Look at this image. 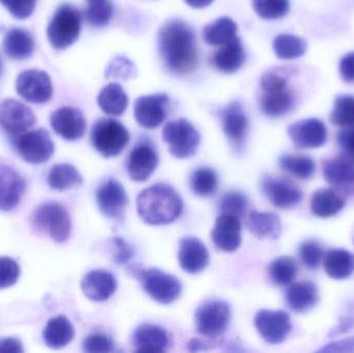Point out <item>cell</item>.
<instances>
[{
  "label": "cell",
  "mask_w": 354,
  "mask_h": 353,
  "mask_svg": "<svg viewBox=\"0 0 354 353\" xmlns=\"http://www.w3.org/2000/svg\"><path fill=\"white\" fill-rule=\"evenodd\" d=\"M272 48L280 59H297L305 55L307 51V43L301 37L283 33L274 39Z\"/></svg>",
  "instance_id": "74e56055"
},
{
  "label": "cell",
  "mask_w": 354,
  "mask_h": 353,
  "mask_svg": "<svg viewBox=\"0 0 354 353\" xmlns=\"http://www.w3.org/2000/svg\"><path fill=\"white\" fill-rule=\"evenodd\" d=\"M75 330L66 317L59 315L48 321L43 332L44 341L52 350H60L74 339Z\"/></svg>",
  "instance_id": "f546056e"
},
{
  "label": "cell",
  "mask_w": 354,
  "mask_h": 353,
  "mask_svg": "<svg viewBox=\"0 0 354 353\" xmlns=\"http://www.w3.org/2000/svg\"><path fill=\"white\" fill-rule=\"evenodd\" d=\"M279 165L287 173L301 180H310L316 171L315 162L307 155H282L279 159Z\"/></svg>",
  "instance_id": "f35d334b"
},
{
  "label": "cell",
  "mask_w": 354,
  "mask_h": 353,
  "mask_svg": "<svg viewBox=\"0 0 354 353\" xmlns=\"http://www.w3.org/2000/svg\"><path fill=\"white\" fill-rule=\"evenodd\" d=\"M288 134L297 149H319L326 144L328 128L318 118H307L291 124Z\"/></svg>",
  "instance_id": "2e32d148"
},
{
  "label": "cell",
  "mask_w": 354,
  "mask_h": 353,
  "mask_svg": "<svg viewBox=\"0 0 354 353\" xmlns=\"http://www.w3.org/2000/svg\"><path fill=\"white\" fill-rule=\"evenodd\" d=\"M212 238L220 250L234 252L241 244V219L234 216L221 213L212 229Z\"/></svg>",
  "instance_id": "44dd1931"
},
{
  "label": "cell",
  "mask_w": 354,
  "mask_h": 353,
  "mask_svg": "<svg viewBox=\"0 0 354 353\" xmlns=\"http://www.w3.org/2000/svg\"><path fill=\"white\" fill-rule=\"evenodd\" d=\"M95 199L102 213L114 220L122 219L129 202L124 186L114 178H110L99 187Z\"/></svg>",
  "instance_id": "e0dca14e"
},
{
  "label": "cell",
  "mask_w": 354,
  "mask_h": 353,
  "mask_svg": "<svg viewBox=\"0 0 354 353\" xmlns=\"http://www.w3.org/2000/svg\"><path fill=\"white\" fill-rule=\"evenodd\" d=\"M299 259L307 269H317L324 260V252L322 245L315 240L301 242L299 248Z\"/></svg>",
  "instance_id": "f6af8a7d"
},
{
  "label": "cell",
  "mask_w": 354,
  "mask_h": 353,
  "mask_svg": "<svg viewBox=\"0 0 354 353\" xmlns=\"http://www.w3.org/2000/svg\"><path fill=\"white\" fill-rule=\"evenodd\" d=\"M51 126L64 140L76 141L84 136L86 120L80 110L62 107L52 113Z\"/></svg>",
  "instance_id": "d6986e66"
},
{
  "label": "cell",
  "mask_w": 354,
  "mask_h": 353,
  "mask_svg": "<svg viewBox=\"0 0 354 353\" xmlns=\"http://www.w3.org/2000/svg\"><path fill=\"white\" fill-rule=\"evenodd\" d=\"M337 142L342 151V155L354 163V126L339 132L337 135Z\"/></svg>",
  "instance_id": "f907efd6"
},
{
  "label": "cell",
  "mask_w": 354,
  "mask_h": 353,
  "mask_svg": "<svg viewBox=\"0 0 354 353\" xmlns=\"http://www.w3.org/2000/svg\"><path fill=\"white\" fill-rule=\"evenodd\" d=\"M258 333L264 341L270 344H280L290 334V316L282 310H260L254 317Z\"/></svg>",
  "instance_id": "7c38bea8"
},
{
  "label": "cell",
  "mask_w": 354,
  "mask_h": 353,
  "mask_svg": "<svg viewBox=\"0 0 354 353\" xmlns=\"http://www.w3.org/2000/svg\"><path fill=\"white\" fill-rule=\"evenodd\" d=\"M264 196L281 209H289L299 204L303 199L301 189L286 178L266 175L261 180Z\"/></svg>",
  "instance_id": "4fadbf2b"
},
{
  "label": "cell",
  "mask_w": 354,
  "mask_h": 353,
  "mask_svg": "<svg viewBox=\"0 0 354 353\" xmlns=\"http://www.w3.org/2000/svg\"><path fill=\"white\" fill-rule=\"evenodd\" d=\"M245 51L239 37L221 46L220 49L212 55V64L214 68L226 74L236 72L245 64Z\"/></svg>",
  "instance_id": "4316f807"
},
{
  "label": "cell",
  "mask_w": 354,
  "mask_h": 353,
  "mask_svg": "<svg viewBox=\"0 0 354 353\" xmlns=\"http://www.w3.org/2000/svg\"><path fill=\"white\" fill-rule=\"evenodd\" d=\"M324 176L326 182L337 190L354 196V163L344 155L324 162Z\"/></svg>",
  "instance_id": "ffe728a7"
},
{
  "label": "cell",
  "mask_w": 354,
  "mask_h": 353,
  "mask_svg": "<svg viewBox=\"0 0 354 353\" xmlns=\"http://www.w3.org/2000/svg\"><path fill=\"white\" fill-rule=\"evenodd\" d=\"M189 187L194 194L203 198L216 194L218 188V176L212 168L200 167L192 173Z\"/></svg>",
  "instance_id": "8d00e7d4"
},
{
  "label": "cell",
  "mask_w": 354,
  "mask_h": 353,
  "mask_svg": "<svg viewBox=\"0 0 354 353\" xmlns=\"http://www.w3.org/2000/svg\"><path fill=\"white\" fill-rule=\"evenodd\" d=\"M250 231L259 238L277 240L282 232L280 218L274 213L253 211L248 217Z\"/></svg>",
  "instance_id": "4dcf8cb0"
},
{
  "label": "cell",
  "mask_w": 354,
  "mask_h": 353,
  "mask_svg": "<svg viewBox=\"0 0 354 353\" xmlns=\"http://www.w3.org/2000/svg\"><path fill=\"white\" fill-rule=\"evenodd\" d=\"M128 95L118 83H110L97 95V105L107 115H122L128 107Z\"/></svg>",
  "instance_id": "1f68e13d"
},
{
  "label": "cell",
  "mask_w": 354,
  "mask_h": 353,
  "mask_svg": "<svg viewBox=\"0 0 354 353\" xmlns=\"http://www.w3.org/2000/svg\"><path fill=\"white\" fill-rule=\"evenodd\" d=\"M37 122L33 112L15 99H4L0 104V126L10 135H20L32 128Z\"/></svg>",
  "instance_id": "9a60e30c"
},
{
  "label": "cell",
  "mask_w": 354,
  "mask_h": 353,
  "mask_svg": "<svg viewBox=\"0 0 354 353\" xmlns=\"http://www.w3.org/2000/svg\"><path fill=\"white\" fill-rule=\"evenodd\" d=\"M214 0H185L187 6L194 8H203L210 6Z\"/></svg>",
  "instance_id": "6f0895ef"
},
{
  "label": "cell",
  "mask_w": 354,
  "mask_h": 353,
  "mask_svg": "<svg viewBox=\"0 0 354 353\" xmlns=\"http://www.w3.org/2000/svg\"><path fill=\"white\" fill-rule=\"evenodd\" d=\"M137 276L145 292L159 304H172L180 296L181 283L174 276L157 269H142Z\"/></svg>",
  "instance_id": "9c48e42d"
},
{
  "label": "cell",
  "mask_w": 354,
  "mask_h": 353,
  "mask_svg": "<svg viewBox=\"0 0 354 353\" xmlns=\"http://www.w3.org/2000/svg\"><path fill=\"white\" fill-rule=\"evenodd\" d=\"M260 108L268 117H282L292 110L295 97L287 86V78L277 70H268L261 78Z\"/></svg>",
  "instance_id": "3957f363"
},
{
  "label": "cell",
  "mask_w": 354,
  "mask_h": 353,
  "mask_svg": "<svg viewBox=\"0 0 354 353\" xmlns=\"http://www.w3.org/2000/svg\"><path fill=\"white\" fill-rule=\"evenodd\" d=\"M113 340L104 334H91L83 342V350L88 353H108L113 352Z\"/></svg>",
  "instance_id": "7dc6e473"
},
{
  "label": "cell",
  "mask_w": 354,
  "mask_h": 353,
  "mask_svg": "<svg viewBox=\"0 0 354 353\" xmlns=\"http://www.w3.org/2000/svg\"><path fill=\"white\" fill-rule=\"evenodd\" d=\"M2 73V62H1V58H0V75H1Z\"/></svg>",
  "instance_id": "680465c9"
},
{
  "label": "cell",
  "mask_w": 354,
  "mask_h": 353,
  "mask_svg": "<svg viewBox=\"0 0 354 353\" xmlns=\"http://www.w3.org/2000/svg\"><path fill=\"white\" fill-rule=\"evenodd\" d=\"M287 306L297 313L311 310L319 300L317 286L309 281L291 284L285 292Z\"/></svg>",
  "instance_id": "83f0119b"
},
{
  "label": "cell",
  "mask_w": 354,
  "mask_h": 353,
  "mask_svg": "<svg viewBox=\"0 0 354 353\" xmlns=\"http://www.w3.org/2000/svg\"><path fill=\"white\" fill-rule=\"evenodd\" d=\"M32 223L41 231L47 232L56 242H64L70 238L72 221L68 211L59 203L39 205L32 213Z\"/></svg>",
  "instance_id": "52a82bcc"
},
{
  "label": "cell",
  "mask_w": 354,
  "mask_h": 353,
  "mask_svg": "<svg viewBox=\"0 0 354 353\" xmlns=\"http://www.w3.org/2000/svg\"><path fill=\"white\" fill-rule=\"evenodd\" d=\"M324 269L335 280L348 279L354 273V255L342 249H334L326 253Z\"/></svg>",
  "instance_id": "836d02e7"
},
{
  "label": "cell",
  "mask_w": 354,
  "mask_h": 353,
  "mask_svg": "<svg viewBox=\"0 0 354 353\" xmlns=\"http://www.w3.org/2000/svg\"><path fill=\"white\" fill-rule=\"evenodd\" d=\"M16 90L22 99L32 104L47 103L53 95L49 75L39 70L21 73L17 79Z\"/></svg>",
  "instance_id": "8fae6325"
},
{
  "label": "cell",
  "mask_w": 354,
  "mask_h": 353,
  "mask_svg": "<svg viewBox=\"0 0 354 353\" xmlns=\"http://www.w3.org/2000/svg\"><path fill=\"white\" fill-rule=\"evenodd\" d=\"M183 201L169 184H156L143 190L137 198V211L149 225H167L183 213Z\"/></svg>",
  "instance_id": "7a4b0ae2"
},
{
  "label": "cell",
  "mask_w": 354,
  "mask_h": 353,
  "mask_svg": "<svg viewBox=\"0 0 354 353\" xmlns=\"http://www.w3.org/2000/svg\"><path fill=\"white\" fill-rule=\"evenodd\" d=\"M297 265L290 256H281L272 261L268 267V275L272 283L286 286L292 283L297 277Z\"/></svg>",
  "instance_id": "ab89813d"
},
{
  "label": "cell",
  "mask_w": 354,
  "mask_h": 353,
  "mask_svg": "<svg viewBox=\"0 0 354 353\" xmlns=\"http://www.w3.org/2000/svg\"><path fill=\"white\" fill-rule=\"evenodd\" d=\"M163 140L170 153L177 159H187L195 155L200 144V134L189 120H172L163 128Z\"/></svg>",
  "instance_id": "ba28073f"
},
{
  "label": "cell",
  "mask_w": 354,
  "mask_h": 353,
  "mask_svg": "<svg viewBox=\"0 0 354 353\" xmlns=\"http://www.w3.org/2000/svg\"><path fill=\"white\" fill-rule=\"evenodd\" d=\"M159 49L164 64L174 74L187 75L197 68L195 32L180 19H174L162 25L159 31Z\"/></svg>",
  "instance_id": "6da1fadb"
},
{
  "label": "cell",
  "mask_w": 354,
  "mask_h": 353,
  "mask_svg": "<svg viewBox=\"0 0 354 353\" xmlns=\"http://www.w3.org/2000/svg\"><path fill=\"white\" fill-rule=\"evenodd\" d=\"M19 155L33 165L49 161L54 153V143L45 128L23 133L16 141Z\"/></svg>",
  "instance_id": "30bf717a"
},
{
  "label": "cell",
  "mask_w": 354,
  "mask_h": 353,
  "mask_svg": "<svg viewBox=\"0 0 354 353\" xmlns=\"http://www.w3.org/2000/svg\"><path fill=\"white\" fill-rule=\"evenodd\" d=\"M25 180L8 166H0V211L14 209L25 192Z\"/></svg>",
  "instance_id": "d4e9b609"
},
{
  "label": "cell",
  "mask_w": 354,
  "mask_h": 353,
  "mask_svg": "<svg viewBox=\"0 0 354 353\" xmlns=\"http://www.w3.org/2000/svg\"><path fill=\"white\" fill-rule=\"evenodd\" d=\"M130 138L126 126L112 118H101L91 128V144L105 158L120 155L130 142Z\"/></svg>",
  "instance_id": "5b68a950"
},
{
  "label": "cell",
  "mask_w": 354,
  "mask_h": 353,
  "mask_svg": "<svg viewBox=\"0 0 354 353\" xmlns=\"http://www.w3.org/2000/svg\"><path fill=\"white\" fill-rule=\"evenodd\" d=\"M223 131L234 146L241 147L247 138L249 120L239 102H233L221 112Z\"/></svg>",
  "instance_id": "7402d4cb"
},
{
  "label": "cell",
  "mask_w": 354,
  "mask_h": 353,
  "mask_svg": "<svg viewBox=\"0 0 354 353\" xmlns=\"http://www.w3.org/2000/svg\"><path fill=\"white\" fill-rule=\"evenodd\" d=\"M0 2L12 17L23 20L32 15L37 0H0Z\"/></svg>",
  "instance_id": "c3c4849f"
},
{
  "label": "cell",
  "mask_w": 354,
  "mask_h": 353,
  "mask_svg": "<svg viewBox=\"0 0 354 353\" xmlns=\"http://www.w3.org/2000/svg\"><path fill=\"white\" fill-rule=\"evenodd\" d=\"M339 70H340L341 78L345 82L354 83V52L346 54L341 59Z\"/></svg>",
  "instance_id": "f5cc1de1"
},
{
  "label": "cell",
  "mask_w": 354,
  "mask_h": 353,
  "mask_svg": "<svg viewBox=\"0 0 354 353\" xmlns=\"http://www.w3.org/2000/svg\"><path fill=\"white\" fill-rule=\"evenodd\" d=\"M82 14L71 4H62L48 25L47 37L52 47L64 50L79 39Z\"/></svg>",
  "instance_id": "277c9868"
},
{
  "label": "cell",
  "mask_w": 354,
  "mask_h": 353,
  "mask_svg": "<svg viewBox=\"0 0 354 353\" xmlns=\"http://www.w3.org/2000/svg\"><path fill=\"white\" fill-rule=\"evenodd\" d=\"M83 180L77 168L70 164H59L52 168L48 184L52 190L68 191L82 184Z\"/></svg>",
  "instance_id": "d590c367"
},
{
  "label": "cell",
  "mask_w": 354,
  "mask_h": 353,
  "mask_svg": "<svg viewBox=\"0 0 354 353\" xmlns=\"http://www.w3.org/2000/svg\"><path fill=\"white\" fill-rule=\"evenodd\" d=\"M4 53L12 59H26L35 50V39L27 29L12 28L4 35L2 41Z\"/></svg>",
  "instance_id": "f1b7e54d"
},
{
  "label": "cell",
  "mask_w": 354,
  "mask_h": 353,
  "mask_svg": "<svg viewBox=\"0 0 354 353\" xmlns=\"http://www.w3.org/2000/svg\"><path fill=\"white\" fill-rule=\"evenodd\" d=\"M254 10L264 20H277L288 14L289 0H252Z\"/></svg>",
  "instance_id": "7bdbcfd3"
},
{
  "label": "cell",
  "mask_w": 354,
  "mask_h": 353,
  "mask_svg": "<svg viewBox=\"0 0 354 353\" xmlns=\"http://www.w3.org/2000/svg\"><path fill=\"white\" fill-rule=\"evenodd\" d=\"M330 122L340 128L354 126V97L340 95L335 99L334 110L330 114Z\"/></svg>",
  "instance_id": "60d3db41"
},
{
  "label": "cell",
  "mask_w": 354,
  "mask_h": 353,
  "mask_svg": "<svg viewBox=\"0 0 354 353\" xmlns=\"http://www.w3.org/2000/svg\"><path fill=\"white\" fill-rule=\"evenodd\" d=\"M344 207V199L332 189H320L312 196L311 211L316 217H334L340 213Z\"/></svg>",
  "instance_id": "d6a6232c"
},
{
  "label": "cell",
  "mask_w": 354,
  "mask_h": 353,
  "mask_svg": "<svg viewBox=\"0 0 354 353\" xmlns=\"http://www.w3.org/2000/svg\"><path fill=\"white\" fill-rule=\"evenodd\" d=\"M354 327V317L353 316H343L339 319L338 325L333 327L328 333V337L334 338L338 336L344 335L348 333Z\"/></svg>",
  "instance_id": "11a10c76"
},
{
  "label": "cell",
  "mask_w": 354,
  "mask_h": 353,
  "mask_svg": "<svg viewBox=\"0 0 354 353\" xmlns=\"http://www.w3.org/2000/svg\"><path fill=\"white\" fill-rule=\"evenodd\" d=\"M22 343L16 338H6L0 340V353H23Z\"/></svg>",
  "instance_id": "9f6ffc18"
},
{
  "label": "cell",
  "mask_w": 354,
  "mask_h": 353,
  "mask_svg": "<svg viewBox=\"0 0 354 353\" xmlns=\"http://www.w3.org/2000/svg\"><path fill=\"white\" fill-rule=\"evenodd\" d=\"M230 318L228 303L221 300H206L196 310V330L204 337L216 339L226 333Z\"/></svg>",
  "instance_id": "8992f818"
},
{
  "label": "cell",
  "mask_w": 354,
  "mask_h": 353,
  "mask_svg": "<svg viewBox=\"0 0 354 353\" xmlns=\"http://www.w3.org/2000/svg\"><path fill=\"white\" fill-rule=\"evenodd\" d=\"M88 2L103 1V0H87Z\"/></svg>",
  "instance_id": "91938a15"
},
{
  "label": "cell",
  "mask_w": 354,
  "mask_h": 353,
  "mask_svg": "<svg viewBox=\"0 0 354 353\" xmlns=\"http://www.w3.org/2000/svg\"><path fill=\"white\" fill-rule=\"evenodd\" d=\"M134 66L130 60L124 57H118L111 62L109 68H107L106 76L107 78L113 77V78H122L124 80L134 77Z\"/></svg>",
  "instance_id": "681fc988"
},
{
  "label": "cell",
  "mask_w": 354,
  "mask_h": 353,
  "mask_svg": "<svg viewBox=\"0 0 354 353\" xmlns=\"http://www.w3.org/2000/svg\"><path fill=\"white\" fill-rule=\"evenodd\" d=\"M20 277V267L10 257H0V289L15 285Z\"/></svg>",
  "instance_id": "bcb514c9"
},
{
  "label": "cell",
  "mask_w": 354,
  "mask_h": 353,
  "mask_svg": "<svg viewBox=\"0 0 354 353\" xmlns=\"http://www.w3.org/2000/svg\"><path fill=\"white\" fill-rule=\"evenodd\" d=\"M159 164V155L149 141H142L129 155L127 168L130 178L135 182H147Z\"/></svg>",
  "instance_id": "ac0fdd59"
},
{
  "label": "cell",
  "mask_w": 354,
  "mask_h": 353,
  "mask_svg": "<svg viewBox=\"0 0 354 353\" xmlns=\"http://www.w3.org/2000/svg\"><path fill=\"white\" fill-rule=\"evenodd\" d=\"M113 242L115 244L116 249H118L115 254L116 263L122 265V263H127L128 261H130L133 255H134L133 249L122 238H114Z\"/></svg>",
  "instance_id": "db71d44e"
},
{
  "label": "cell",
  "mask_w": 354,
  "mask_h": 353,
  "mask_svg": "<svg viewBox=\"0 0 354 353\" xmlns=\"http://www.w3.org/2000/svg\"><path fill=\"white\" fill-rule=\"evenodd\" d=\"M169 344L167 332L158 325H142L133 334V345L138 352H165Z\"/></svg>",
  "instance_id": "484cf974"
},
{
  "label": "cell",
  "mask_w": 354,
  "mask_h": 353,
  "mask_svg": "<svg viewBox=\"0 0 354 353\" xmlns=\"http://www.w3.org/2000/svg\"><path fill=\"white\" fill-rule=\"evenodd\" d=\"M168 104L169 97L165 93L142 95L135 102V120L143 128H159L167 117Z\"/></svg>",
  "instance_id": "5bb4252c"
},
{
  "label": "cell",
  "mask_w": 354,
  "mask_h": 353,
  "mask_svg": "<svg viewBox=\"0 0 354 353\" xmlns=\"http://www.w3.org/2000/svg\"><path fill=\"white\" fill-rule=\"evenodd\" d=\"M83 16L85 21L91 26H107L113 17V4L109 0L88 2Z\"/></svg>",
  "instance_id": "b9f144b4"
},
{
  "label": "cell",
  "mask_w": 354,
  "mask_h": 353,
  "mask_svg": "<svg viewBox=\"0 0 354 353\" xmlns=\"http://www.w3.org/2000/svg\"><path fill=\"white\" fill-rule=\"evenodd\" d=\"M81 289L89 300L105 302L118 289V281L109 271L95 269L84 276L81 281Z\"/></svg>",
  "instance_id": "cb8c5ba5"
},
{
  "label": "cell",
  "mask_w": 354,
  "mask_h": 353,
  "mask_svg": "<svg viewBox=\"0 0 354 353\" xmlns=\"http://www.w3.org/2000/svg\"><path fill=\"white\" fill-rule=\"evenodd\" d=\"M236 32V23L229 17H222L204 27L203 39L208 45L223 46L232 41Z\"/></svg>",
  "instance_id": "e575fe53"
},
{
  "label": "cell",
  "mask_w": 354,
  "mask_h": 353,
  "mask_svg": "<svg viewBox=\"0 0 354 353\" xmlns=\"http://www.w3.org/2000/svg\"><path fill=\"white\" fill-rule=\"evenodd\" d=\"M178 263L185 273L198 274L209 263V253L197 238H185L179 242Z\"/></svg>",
  "instance_id": "603a6c76"
},
{
  "label": "cell",
  "mask_w": 354,
  "mask_h": 353,
  "mask_svg": "<svg viewBox=\"0 0 354 353\" xmlns=\"http://www.w3.org/2000/svg\"><path fill=\"white\" fill-rule=\"evenodd\" d=\"M318 352H354V337L345 338V339L338 340V341L326 344L324 347L320 348Z\"/></svg>",
  "instance_id": "816d5d0a"
},
{
  "label": "cell",
  "mask_w": 354,
  "mask_h": 353,
  "mask_svg": "<svg viewBox=\"0 0 354 353\" xmlns=\"http://www.w3.org/2000/svg\"><path fill=\"white\" fill-rule=\"evenodd\" d=\"M249 207V199L243 193L239 191H231L223 195L218 202L221 213L234 216L241 219L247 213Z\"/></svg>",
  "instance_id": "ee69618b"
}]
</instances>
